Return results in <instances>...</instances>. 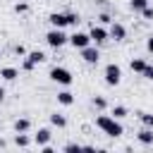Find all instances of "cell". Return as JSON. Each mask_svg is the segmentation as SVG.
<instances>
[{"instance_id":"obj_13","label":"cell","mask_w":153,"mask_h":153,"mask_svg":"<svg viewBox=\"0 0 153 153\" xmlns=\"http://www.w3.org/2000/svg\"><path fill=\"white\" fill-rule=\"evenodd\" d=\"M0 76H2L5 81H14V79L19 76V69H14V67H2V69H0Z\"/></svg>"},{"instance_id":"obj_16","label":"cell","mask_w":153,"mask_h":153,"mask_svg":"<svg viewBox=\"0 0 153 153\" xmlns=\"http://www.w3.org/2000/svg\"><path fill=\"white\" fill-rule=\"evenodd\" d=\"M50 124L62 129V127H67V117H65V115H60V112H53V115H50Z\"/></svg>"},{"instance_id":"obj_24","label":"cell","mask_w":153,"mask_h":153,"mask_svg":"<svg viewBox=\"0 0 153 153\" xmlns=\"http://www.w3.org/2000/svg\"><path fill=\"white\" fill-rule=\"evenodd\" d=\"M98 22H100V24H112V19H110L108 12H100V14H98Z\"/></svg>"},{"instance_id":"obj_17","label":"cell","mask_w":153,"mask_h":153,"mask_svg":"<svg viewBox=\"0 0 153 153\" xmlns=\"http://www.w3.org/2000/svg\"><path fill=\"white\" fill-rule=\"evenodd\" d=\"M29 129H31V120L19 117V120L14 122V131H29Z\"/></svg>"},{"instance_id":"obj_4","label":"cell","mask_w":153,"mask_h":153,"mask_svg":"<svg viewBox=\"0 0 153 153\" xmlns=\"http://www.w3.org/2000/svg\"><path fill=\"white\" fill-rule=\"evenodd\" d=\"M41 62H45V53L43 50H31V53H26V57H24V62H22V69L24 72H31L36 65H41Z\"/></svg>"},{"instance_id":"obj_26","label":"cell","mask_w":153,"mask_h":153,"mask_svg":"<svg viewBox=\"0 0 153 153\" xmlns=\"http://www.w3.org/2000/svg\"><path fill=\"white\" fill-rule=\"evenodd\" d=\"M81 148H84V146H79V143H67V146H65L67 153H72V151H81Z\"/></svg>"},{"instance_id":"obj_21","label":"cell","mask_w":153,"mask_h":153,"mask_svg":"<svg viewBox=\"0 0 153 153\" xmlns=\"http://www.w3.org/2000/svg\"><path fill=\"white\" fill-rule=\"evenodd\" d=\"M129 5H131V10H134V12H141V10L148 5V0H129Z\"/></svg>"},{"instance_id":"obj_12","label":"cell","mask_w":153,"mask_h":153,"mask_svg":"<svg viewBox=\"0 0 153 153\" xmlns=\"http://www.w3.org/2000/svg\"><path fill=\"white\" fill-rule=\"evenodd\" d=\"M136 139H139L143 146H151V143H153V127H143V129L136 134Z\"/></svg>"},{"instance_id":"obj_22","label":"cell","mask_w":153,"mask_h":153,"mask_svg":"<svg viewBox=\"0 0 153 153\" xmlns=\"http://www.w3.org/2000/svg\"><path fill=\"white\" fill-rule=\"evenodd\" d=\"M93 105H96V108H98V110H103V108H105V105H108V100H105V98H103V96H93Z\"/></svg>"},{"instance_id":"obj_25","label":"cell","mask_w":153,"mask_h":153,"mask_svg":"<svg viewBox=\"0 0 153 153\" xmlns=\"http://www.w3.org/2000/svg\"><path fill=\"white\" fill-rule=\"evenodd\" d=\"M141 14H143V19H153V7H148V5H146V7L141 10Z\"/></svg>"},{"instance_id":"obj_23","label":"cell","mask_w":153,"mask_h":153,"mask_svg":"<svg viewBox=\"0 0 153 153\" xmlns=\"http://www.w3.org/2000/svg\"><path fill=\"white\" fill-rule=\"evenodd\" d=\"M141 76H143V79H151V81H153V67H151V65H146V67H143V72H141Z\"/></svg>"},{"instance_id":"obj_7","label":"cell","mask_w":153,"mask_h":153,"mask_svg":"<svg viewBox=\"0 0 153 153\" xmlns=\"http://www.w3.org/2000/svg\"><path fill=\"white\" fill-rule=\"evenodd\" d=\"M88 36H91V41H93L96 45H100V43H105V41L110 38V31H108L103 24H93L91 31H88Z\"/></svg>"},{"instance_id":"obj_9","label":"cell","mask_w":153,"mask_h":153,"mask_svg":"<svg viewBox=\"0 0 153 153\" xmlns=\"http://www.w3.org/2000/svg\"><path fill=\"white\" fill-rule=\"evenodd\" d=\"M81 57H84V62H88V65H98V60H100V53H98V48H91V45H86V48H81Z\"/></svg>"},{"instance_id":"obj_3","label":"cell","mask_w":153,"mask_h":153,"mask_svg":"<svg viewBox=\"0 0 153 153\" xmlns=\"http://www.w3.org/2000/svg\"><path fill=\"white\" fill-rule=\"evenodd\" d=\"M45 43L50 45V48H62L65 43H69V36L62 31V29H57V26H53L48 33H45Z\"/></svg>"},{"instance_id":"obj_8","label":"cell","mask_w":153,"mask_h":153,"mask_svg":"<svg viewBox=\"0 0 153 153\" xmlns=\"http://www.w3.org/2000/svg\"><path fill=\"white\" fill-rule=\"evenodd\" d=\"M69 43H72L76 50H81V48L91 45V36H88V33H84V31H74V33L69 36Z\"/></svg>"},{"instance_id":"obj_5","label":"cell","mask_w":153,"mask_h":153,"mask_svg":"<svg viewBox=\"0 0 153 153\" xmlns=\"http://www.w3.org/2000/svg\"><path fill=\"white\" fill-rule=\"evenodd\" d=\"M50 79H53L55 84H62V86H69V84L74 81V76H72V72H69L67 67H53V69H50Z\"/></svg>"},{"instance_id":"obj_28","label":"cell","mask_w":153,"mask_h":153,"mask_svg":"<svg viewBox=\"0 0 153 153\" xmlns=\"http://www.w3.org/2000/svg\"><path fill=\"white\" fill-rule=\"evenodd\" d=\"M14 53H17V55H26V48H24V45H14Z\"/></svg>"},{"instance_id":"obj_6","label":"cell","mask_w":153,"mask_h":153,"mask_svg":"<svg viewBox=\"0 0 153 153\" xmlns=\"http://www.w3.org/2000/svg\"><path fill=\"white\" fill-rule=\"evenodd\" d=\"M120 79H122V67L115 65V62H110V65L105 67V84H108V86H117Z\"/></svg>"},{"instance_id":"obj_11","label":"cell","mask_w":153,"mask_h":153,"mask_svg":"<svg viewBox=\"0 0 153 153\" xmlns=\"http://www.w3.org/2000/svg\"><path fill=\"white\" fill-rule=\"evenodd\" d=\"M50 136H53L50 129H48V127H41V129L33 134V143H36V146H45V143L50 141Z\"/></svg>"},{"instance_id":"obj_14","label":"cell","mask_w":153,"mask_h":153,"mask_svg":"<svg viewBox=\"0 0 153 153\" xmlns=\"http://www.w3.org/2000/svg\"><path fill=\"white\" fill-rule=\"evenodd\" d=\"M57 103L60 105H72L74 103V93L72 91H60L57 93Z\"/></svg>"},{"instance_id":"obj_29","label":"cell","mask_w":153,"mask_h":153,"mask_svg":"<svg viewBox=\"0 0 153 153\" xmlns=\"http://www.w3.org/2000/svg\"><path fill=\"white\" fill-rule=\"evenodd\" d=\"M146 48H148V53H153V36L146 41Z\"/></svg>"},{"instance_id":"obj_1","label":"cell","mask_w":153,"mask_h":153,"mask_svg":"<svg viewBox=\"0 0 153 153\" xmlns=\"http://www.w3.org/2000/svg\"><path fill=\"white\" fill-rule=\"evenodd\" d=\"M96 127H98L103 134L112 136V139H117V136H122V134H124L122 124H120V122H117V117H112V115H98V117H96Z\"/></svg>"},{"instance_id":"obj_27","label":"cell","mask_w":153,"mask_h":153,"mask_svg":"<svg viewBox=\"0 0 153 153\" xmlns=\"http://www.w3.org/2000/svg\"><path fill=\"white\" fill-rule=\"evenodd\" d=\"M14 10H17V12H26V10H29V5H26V2H17V5H14Z\"/></svg>"},{"instance_id":"obj_15","label":"cell","mask_w":153,"mask_h":153,"mask_svg":"<svg viewBox=\"0 0 153 153\" xmlns=\"http://www.w3.org/2000/svg\"><path fill=\"white\" fill-rule=\"evenodd\" d=\"M146 65H148V62H146V60H141V57H131V62H129V67H131V72H136V74H141Z\"/></svg>"},{"instance_id":"obj_20","label":"cell","mask_w":153,"mask_h":153,"mask_svg":"<svg viewBox=\"0 0 153 153\" xmlns=\"http://www.w3.org/2000/svg\"><path fill=\"white\" fill-rule=\"evenodd\" d=\"M139 120L143 127H153V115L151 112H139Z\"/></svg>"},{"instance_id":"obj_18","label":"cell","mask_w":153,"mask_h":153,"mask_svg":"<svg viewBox=\"0 0 153 153\" xmlns=\"http://www.w3.org/2000/svg\"><path fill=\"white\" fill-rule=\"evenodd\" d=\"M14 143H17V146H22V148H26V146L31 143V139L26 136V131H17V136H14Z\"/></svg>"},{"instance_id":"obj_30","label":"cell","mask_w":153,"mask_h":153,"mask_svg":"<svg viewBox=\"0 0 153 153\" xmlns=\"http://www.w3.org/2000/svg\"><path fill=\"white\" fill-rule=\"evenodd\" d=\"M2 98H5V88L0 86V103H2Z\"/></svg>"},{"instance_id":"obj_19","label":"cell","mask_w":153,"mask_h":153,"mask_svg":"<svg viewBox=\"0 0 153 153\" xmlns=\"http://www.w3.org/2000/svg\"><path fill=\"white\" fill-rule=\"evenodd\" d=\"M127 112H129V110H127L124 105H115V108L110 110V115H112V117H117V120H122V117H127Z\"/></svg>"},{"instance_id":"obj_2","label":"cell","mask_w":153,"mask_h":153,"mask_svg":"<svg viewBox=\"0 0 153 153\" xmlns=\"http://www.w3.org/2000/svg\"><path fill=\"white\" fill-rule=\"evenodd\" d=\"M48 22H50L53 26H57V29H65V26L76 24V22H79V14H74V12H53V14L48 17Z\"/></svg>"},{"instance_id":"obj_10","label":"cell","mask_w":153,"mask_h":153,"mask_svg":"<svg viewBox=\"0 0 153 153\" xmlns=\"http://www.w3.org/2000/svg\"><path fill=\"white\" fill-rule=\"evenodd\" d=\"M108 31H110V38H115V41H124V36H127V29L120 22H112Z\"/></svg>"}]
</instances>
